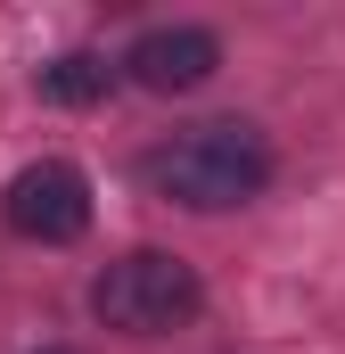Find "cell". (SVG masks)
<instances>
[{
	"label": "cell",
	"instance_id": "2",
	"mask_svg": "<svg viewBox=\"0 0 345 354\" xmlns=\"http://www.w3.org/2000/svg\"><path fill=\"white\" fill-rule=\"evenodd\" d=\"M90 313L115 338H172V330H189L206 313V280L172 248H124L90 280Z\"/></svg>",
	"mask_w": 345,
	"mask_h": 354
},
{
	"label": "cell",
	"instance_id": "6",
	"mask_svg": "<svg viewBox=\"0 0 345 354\" xmlns=\"http://www.w3.org/2000/svg\"><path fill=\"white\" fill-rule=\"evenodd\" d=\"M41 354H75V346H41Z\"/></svg>",
	"mask_w": 345,
	"mask_h": 354
},
{
	"label": "cell",
	"instance_id": "5",
	"mask_svg": "<svg viewBox=\"0 0 345 354\" xmlns=\"http://www.w3.org/2000/svg\"><path fill=\"white\" fill-rule=\"evenodd\" d=\"M115 83H124V75H115V58H107V50H58V58L33 75V91H41L50 107H99Z\"/></svg>",
	"mask_w": 345,
	"mask_h": 354
},
{
	"label": "cell",
	"instance_id": "1",
	"mask_svg": "<svg viewBox=\"0 0 345 354\" xmlns=\"http://www.w3.org/2000/svg\"><path fill=\"white\" fill-rule=\"evenodd\" d=\"M279 174L263 124L247 115H206V124H181L165 140L140 149V181L148 198H165L181 214H230V206H255Z\"/></svg>",
	"mask_w": 345,
	"mask_h": 354
},
{
	"label": "cell",
	"instance_id": "4",
	"mask_svg": "<svg viewBox=\"0 0 345 354\" xmlns=\"http://www.w3.org/2000/svg\"><path fill=\"white\" fill-rule=\"evenodd\" d=\"M115 75L140 83V91H157V99H189V91H206L222 75V33H214V25H189V17L148 25V33L115 58Z\"/></svg>",
	"mask_w": 345,
	"mask_h": 354
},
{
	"label": "cell",
	"instance_id": "3",
	"mask_svg": "<svg viewBox=\"0 0 345 354\" xmlns=\"http://www.w3.org/2000/svg\"><path fill=\"white\" fill-rule=\"evenodd\" d=\"M90 174L75 157H33V165H17L8 189H0V223L17 231V239H33V248H75L90 231Z\"/></svg>",
	"mask_w": 345,
	"mask_h": 354
}]
</instances>
